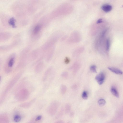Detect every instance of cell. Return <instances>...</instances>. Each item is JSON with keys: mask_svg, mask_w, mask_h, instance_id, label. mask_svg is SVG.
Listing matches in <instances>:
<instances>
[{"mask_svg": "<svg viewBox=\"0 0 123 123\" xmlns=\"http://www.w3.org/2000/svg\"><path fill=\"white\" fill-rule=\"evenodd\" d=\"M69 59L67 57H66L64 60V62L66 64L70 62Z\"/></svg>", "mask_w": 123, "mask_h": 123, "instance_id": "24", "label": "cell"}, {"mask_svg": "<svg viewBox=\"0 0 123 123\" xmlns=\"http://www.w3.org/2000/svg\"><path fill=\"white\" fill-rule=\"evenodd\" d=\"M82 98L84 99H86L88 98L87 93L86 92L84 91L82 94Z\"/></svg>", "mask_w": 123, "mask_h": 123, "instance_id": "21", "label": "cell"}, {"mask_svg": "<svg viewBox=\"0 0 123 123\" xmlns=\"http://www.w3.org/2000/svg\"><path fill=\"white\" fill-rule=\"evenodd\" d=\"M9 119L6 114L3 113L0 115V123H9Z\"/></svg>", "mask_w": 123, "mask_h": 123, "instance_id": "5", "label": "cell"}, {"mask_svg": "<svg viewBox=\"0 0 123 123\" xmlns=\"http://www.w3.org/2000/svg\"><path fill=\"white\" fill-rule=\"evenodd\" d=\"M21 119V116L19 114H15L13 117V120L16 123H18L20 122Z\"/></svg>", "mask_w": 123, "mask_h": 123, "instance_id": "14", "label": "cell"}, {"mask_svg": "<svg viewBox=\"0 0 123 123\" xmlns=\"http://www.w3.org/2000/svg\"><path fill=\"white\" fill-rule=\"evenodd\" d=\"M15 95L16 99L18 101H22L27 99L30 95L28 89L26 87L19 88Z\"/></svg>", "mask_w": 123, "mask_h": 123, "instance_id": "2", "label": "cell"}, {"mask_svg": "<svg viewBox=\"0 0 123 123\" xmlns=\"http://www.w3.org/2000/svg\"><path fill=\"white\" fill-rule=\"evenodd\" d=\"M15 20L13 18H10L8 21V23L9 25L14 28L16 27L15 24Z\"/></svg>", "mask_w": 123, "mask_h": 123, "instance_id": "16", "label": "cell"}, {"mask_svg": "<svg viewBox=\"0 0 123 123\" xmlns=\"http://www.w3.org/2000/svg\"><path fill=\"white\" fill-rule=\"evenodd\" d=\"M98 103L100 106H103L105 105L106 102L104 99H100L98 100Z\"/></svg>", "mask_w": 123, "mask_h": 123, "instance_id": "18", "label": "cell"}, {"mask_svg": "<svg viewBox=\"0 0 123 123\" xmlns=\"http://www.w3.org/2000/svg\"><path fill=\"white\" fill-rule=\"evenodd\" d=\"M111 91L112 93L117 98L119 97V94L116 89L114 87H112L111 88Z\"/></svg>", "mask_w": 123, "mask_h": 123, "instance_id": "13", "label": "cell"}, {"mask_svg": "<svg viewBox=\"0 0 123 123\" xmlns=\"http://www.w3.org/2000/svg\"><path fill=\"white\" fill-rule=\"evenodd\" d=\"M62 75L64 78H67L68 76V73L67 72H64L62 73Z\"/></svg>", "mask_w": 123, "mask_h": 123, "instance_id": "23", "label": "cell"}, {"mask_svg": "<svg viewBox=\"0 0 123 123\" xmlns=\"http://www.w3.org/2000/svg\"><path fill=\"white\" fill-rule=\"evenodd\" d=\"M22 74L21 73L17 74L8 83L1 95L0 100V104L3 102L8 92L18 81Z\"/></svg>", "mask_w": 123, "mask_h": 123, "instance_id": "1", "label": "cell"}, {"mask_svg": "<svg viewBox=\"0 0 123 123\" xmlns=\"http://www.w3.org/2000/svg\"><path fill=\"white\" fill-rule=\"evenodd\" d=\"M44 67V64L42 62L38 63L36 66L35 68V71L37 73L41 72L43 69Z\"/></svg>", "mask_w": 123, "mask_h": 123, "instance_id": "6", "label": "cell"}, {"mask_svg": "<svg viewBox=\"0 0 123 123\" xmlns=\"http://www.w3.org/2000/svg\"><path fill=\"white\" fill-rule=\"evenodd\" d=\"M108 69L111 71L117 74L121 75L123 72L119 69L113 67H109Z\"/></svg>", "mask_w": 123, "mask_h": 123, "instance_id": "11", "label": "cell"}, {"mask_svg": "<svg viewBox=\"0 0 123 123\" xmlns=\"http://www.w3.org/2000/svg\"><path fill=\"white\" fill-rule=\"evenodd\" d=\"M90 70L94 73H97L96 67L95 65H92L91 66L90 68Z\"/></svg>", "mask_w": 123, "mask_h": 123, "instance_id": "19", "label": "cell"}, {"mask_svg": "<svg viewBox=\"0 0 123 123\" xmlns=\"http://www.w3.org/2000/svg\"><path fill=\"white\" fill-rule=\"evenodd\" d=\"M67 88L64 85H62L61 87V91L62 94L65 93L66 92Z\"/></svg>", "mask_w": 123, "mask_h": 123, "instance_id": "20", "label": "cell"}, {"mask_svg": "<svg viewBox=\"0 0 123 123\" xmlns=\"http://www.w3.org/2000/svg\"><path fill=\"white\" fill-rule=\"evenodd\" d=\"M80 66V64L78 63H76L74 65L73 68L74 72H76L79 68Z\"/></svg>", "mask_w": 123, "mask_h": 123, "instance_id": "17", "label": "cell"}, {"mask_svg": "<svg viewBox=\"0 0 123 123\" xmlns=\"http://www.w3.org/2000/svg\"><path fill=\"white\" fill-rule=\"evenodd\" d=\"M16 58V55L13 54L10 55L6 60L4 67V70L6 73H10L12 70Z\"/></svg>", "mask_w": 123, "mask_h": 123, "instance_id": "3", "label": "cell"}, {"mask_svg": "<svg viewBox=\"0 0 123 123\" xmlns=\"http://www.w3.org/2000/svg\"><path fill=\"white\" fill-rule=\"evenodd\" d=\"M42 118L41 115L37 116L33 118L28 123H40Z\"/></svg>", "mask_w": 123, "mask_h": 123, "instance_id": "9", "label": "cell"}, {"mask_svg": "<svg viewBox=\"0 0 123 123\" xmlns=\"http://www.w3.org/2000/svg\"><path fill=\"white\" fill-rule=\"evenodd\" d=\"M101 9L104 12H108L111 10L112 6L109 4H105L102 6Z\"/></svg>", "mask_w": 123, "mask_h": 123, "instance_id": "12", "label": "cell"}, {"mask_svg": "<svg viewBox=\"0 0 123 123\" xmlns=\"http://www.w3.org/2000/svg\"><path fill=\"white\" fill-rule=\"evenodd\" d=\"M56 103L53 102L52 103L49 107L48 111L50 115H53L54 114L55 111Z\"/></svg>", "mask_w": 123, "mask_h": 123, "instance_id": "8", "label": "cell"}, {"mask_svg": "<svg viewBox=\"0 0 123 123\" xmlns=\"http://www.w3.org/2000/svg\"><path fill=\"white\" fill-rule=\"evenodd\" d=\"M51 70L52 68L50 67L48 68L44 72L43 78V82L46 81L47 79L50 75Z\"/></svg>", "mask_w": 123, "mask_h": 123, "instance_id": "10", "label": "cell"}, {"mask_svg": "<svg viewBox=\"0 0 123 123\" xmlns=\"http://www.w3.org/2000/svg\"><path fill=\"white\" fill-rule=\"evenodd\" d=\"M41 26L40 25H37L34 28L33 30V33L34 34L38 33L40 30Z\"/></svg>", "mask_w": 123, "mask_h": 123, "instance_id": "15", "label": "cell"}, {"mask_svg": "<svg viewBox=\"0 0 123 123\" xmlns=\"http://www.w3.org/2000/svg\"><path fill=\"white\" fill-rule=\"evenodd\" d=\"M36 99L34 98L29 101L22 103L20 104L19 106L22 107L27 108L30 107L35 101Z\"/></svg>", "mask_w": 123, "mask_h": 123, "instance_id": "7", "label": "cell"}, {"mask_svg": "<svg viewBox=\"0 0 123 123\" xmlns=\"http://www.w3.org/2000/svg\"><path fill=\"white\" fill-rule=\"evenodd\" d=\"M106 49L107 51L109 50L110 46V41L109 39H107L106 41Z\"/></svg>", "mask_w": 123, "mask_h": 123, "instance_id": "22", "label": "cell"}, {"mask_svg": "<svg viewBox=\"0 0 123 123\" xmlns=\"http://www.w3.org/2000/svg\"><path fill=\"white\" fill-rule=\"evenodd\" d=\"M105 76L103 72H101L97 75L95 79L99 85L102 84L104 82L105 79Z\"/></svg>", "mask_w": 123, "mask_h": 123, "instance_id": "4", "label": "cell"}, {"mask_svg": "<svg viewBox=\"0 0 123 123\" xmlns=\"http://www.w3.org/2000/svg\"><path fill=\"white\" fill-rule=\"evenodd\" d=\"M102 19H100L98 20L97 23V24H99L102 23Z\"/></svg>", "mask_w": 123, "mask_h": 123, "instance_id": "25", "label": "cell"}]
</instances>
